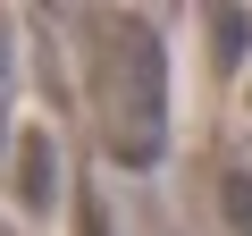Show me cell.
<instances>
[{
    "label": "cell",
    "mask_w": 252,
    "mask_h": 236,
    "mask_svg": "<svg viewBox=\"0 0 252 236\" xmlns=\"http://www.w3.org/2000/svg\"><path fill=\"white\" fill-rule=\"evenodd\" d=\"M93 42V101H101V127H109V160L126 169H152L160 160V127H168V93H160V42L152 26L118 17V9H93L84 26Z\"/></svg>",
    "instance_id": "6da1fadb"
},
{
    "label": "cell",
    "mask_w": 252,
    "mask_h": 236,
    "mask_svg": "<svg viewBox=\"0 0 252 236\" xmlns=\"http://www.w3.org/2000/svg\"><path fill=\"white\" fill-rule=\"evenodd\" d=\"M9 194H17L34 219L51 211V135H42V127L17 135V152H9Z\"/></svg>",
    "instance_id": "7a4b0ae2"
},
{
    "label": "cell",
    "mask_w": 252,
    "mask_h": 236,
    "mask_svg": "<svg viewBox=\"0 0 252 236\" xmlns=\"http://www.w3.org/2000/svg\"><path fill=\"white\" fill-rule=\"evenodd\" d=\"M244 101H252V84H244Z\"/></svg>",
    "instance_id": "3957f363"
}]
</instances>
